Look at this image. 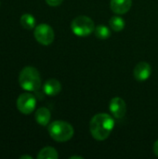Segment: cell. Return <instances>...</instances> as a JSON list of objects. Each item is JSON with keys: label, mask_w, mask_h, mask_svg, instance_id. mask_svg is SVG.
Segmentation results:
<instances>
[{"label": "cell", "mask_w": 158, "mask_h": 159, "mask_svg": "<svg viewBox=\"0 0 158 159\" xmlns=\"http://www.w3.org/2000/svg\"><path fill=\"white\" fill-rule=\"evenodd\" d=\"M34 35L36 41L44 46L50 45L54 40V31L47 23H41L34 28Z\"/></svg>", "instance_id": "cell-5"}, {"label": "cell", "mask_w": 158, "mask_h": 159, "mask_svg": "<svg viewBox=\"0 0 158 159\" xmlns=\"http://www.w3.org/2000/svg\"><path fill=\"white\" fill-rule=\"evenodd\" d=\"M59 155L53 147H45L37 155L38 159H58Z\"/></svg>", "instance_id": "cell-12"}, {"label": "cell", "mask_w": 158, "mask_h": 159, "mask_svg": "<svg viewBox=\"0 0 158 159\" xmlns=\"http://www.w3.org/2000/svg\"><path fill=\"white\" fill-rule=\"evenodd\" d=\"M71 159H74V158H78V159H83L82 157H77V156H74V157H70Z\"/></svg>", "instance_id": "cell-19"}, {"label": "cell", "mask_w": 158, "mask_h": 159, "mask_svg": "<svg viewBox=\"0 0 158 159\" xmlns=\"http://www.w3.org/2000/svg\"><path fill=\"white\" fill-rule=\"evenodd\" d=\"M109 109L114 117L122 119L127 113V105L125 101L120 97H115L111 100Z\"/></svg>", "instance_id": "cell-7"}, {"label": "cell", "mask_w": 158, "mask_h": 159, "mask_svg": "<svg viewBox=\"0 0 158 159\" xmlns=\"http://www.w3.org/2000/svg\"><path fill=\"white\" fill-rule=\"evenodd\" d=\"M43 90H44V93L47 96H56L61 90V84L57 79H54V78L48 79L44 84Z\"/></svg>", "instance_id": "cell-10"}, {"label": "cell", "mask_w": 158, "mask_h": 159, "mask_svg": "<svg viewBox=\"0 0 158 159\" xmlns=\"http://www.w3.org/2000/svg\"><path fill=\"white\" fill-rule=\"evenodd\" d=\"M71 29L77 36H88L94 32L95 24L89 17L81 15L72 20Z\"/></svg>", "instance_id": "cell-4"}, {"label": "cell", "mask_w": 158, "mask_h": 159, "mask_svg": "<svg viewBox=\"0 0 158 159\" xmlns=\"http://www.w3.org/2000/svg\"><path fill=\"white\" fill-rule=\"evenodd\" d=\"M36 105L35 97L28 92L20 94L17 99V109L23 115L32 114Z\"/></svg>", "instance_id": "cell-6"}, {"label": "cell", "mask_w": 158, "mask_h": 159, "mask_svg": "<svg viewBox=\"0 0 158 159\" xmlns=\"http://www.w3.org/2000/svg\"><path fill=\"white\" fill-rule=\"evenodd\" d=\"M20 21L21 26L27 30H31V29L34 28V26H35V19L32 14H29V13L23 14L20 17Z\"/></svg>", "instance_id": "cell-13"}, {"label": "cell", "mask_w": 158, "mask_h": 159, "mask_svg": "<svg viewBox=\"0 0 158 159\" xmlns=\"http://www.w3.org/2000/svg\"><path fill=\"white\" fill-rule=\"evenodd\" d=\"M20 159H25V158L33 159V157H30V156H22V157H20Z\"/></svg>", "instance_id": "cell-18"}, {"label": "cell", "mask_w": 158, "mask_h": 159, "mask_svg": "<svg viewBox=\"0 0 158 159\" xmlns=\"http://www.w3.org/2000/svg\"><path fill=\"white\" fill-rule=\"evenodd\" d=\"M132 5V0H111L110 7L115 14H125L127 13Z\"/></svg>", "instance_id": "cell-9"}, {"label": "cell", "mask_w": 158, "mask_h": 159, "mask_svg": "<svg viewBox=\"0 0 158 159\" xmlns=\"http://www.w3.org/2000/svg\"><path fill=\"white\" fill-rule=\"evenodd\" d=\"M115 127L113 117L104 113L95 115L89 123V130L92 137L97 141L106 140L112 133Z\"/></svg>", "instance_id": "cell-1"}, {"label": "cell", "mask_w": 158, "mask_h": 159, "mask_svg": "<svg viewBox=\"0 0 158 159\" xmlns=\"http://www.w3.org/2000/svg\"><path fill=\"white\" fill-rule=\"evenodd\" d=\"M47 130L50 137L59 143L67 142L74 136V128L72 125L61 120H57L50 123Z\"/></svg>", "instance_id": "cell-3"}, {"label": "cell", "mask_w": 158, "mask_h": 159, "mask_svg": "<svg viewBox=\"0 0 158 159\" xmlns=\"http://www.w3.org/2000/svg\"><path fill=\"white\" fill-rule=\"evenodd\" d=\"M152 73L151 65L146 61H141L139 62L133 71V75L136 80L138 81H145L147 80Z\"/></svg>", "instance_id": "cell-8"}, {"label": "cell", "mask_w": 158, "mask_h": 159, "mask_svg": "<svg viewBox=\"0 0 158 159\" xmlns=\"http://www.w3.org/2000/svg\"><path fill=\"white\" fill-rule=\"evenodd\" d=\"M94 34H95L97 38H99L101 40H105V39L110 37L111 31L107 26H105L103 24H100L99 26L95 27Z\"/></svg>", "instance_id": "cell-15"}, {"label": "cell", "mask_w": 158, "mask_h": 159, "mask_svg": "<svg viewBox=\"0 0 158 159\" xmlns=\"http://www.w3.org/2000/svg\"><path fill=\"white\" fill-rule=\"evenodd\" d=\"M19 84L26 91H37L41 87L40 74L34 67L26 66L19 75Z\"/></svg>", "instance_id": "cell-2"}, {"label": "cell", "mask_w": 158, "mask_h": 159, "mask_svg": "<svg viewBox=\"0 0 158 159\" xmlns=\"http://www.w3.org/2000/svg\"><path fill=\"white\" fill-rule=\"evenodd\" d=\"M109 24L110 27L115 31V32H120L124 29L126 22L124 20L123 18L119 17V16H114L110 19L109 20Z\"/></svg>", "instance_id": "cell-14"}, {"label": "cell", "mask_w": 158, "mask_h": 159, "mask_svg": "<svg viewBox=\"0 0 158 159\" xmlns=\"http://www.w3.org/2000/svg\"><path fill=\"white\" fill-rule=\"evenodd\" d=\"M154 153L156 157H158V140L154 144Z\"/></svg>", "instance_id": "cell-17"}, {"label": "cell", "mask_w": 158, "mask_h": 159, "mask_svg": "<svg viewBox=\"0 0 158 159\" xmlns=\"http://www.w3.org/2000/svg\"><path fill=\"white\" fill-rule=\"evenodd\" d=\"M63 0H46L47 4L51 6V7H57V6H60L61 3H62Z\"/></svg>", "instance_id": "cell-16"}, {"label": "cell", "mask_w": 158, "mask_h": 159, "mask_svg": "<svg viewBox=\"0 0 158 159\" xmlns=\"http://www.w3.org/2000/svg\"><path fill=\"white\" fill-rule=\"evenodd\" d=\"M34 117H35L36 122L39 125L47 126L49 123V121H50L51 114H50V111L47 108L41 107V108L36 110V112L34 114Z\"/></svg>", "instance_id": "cell-11"}]
</instances>
